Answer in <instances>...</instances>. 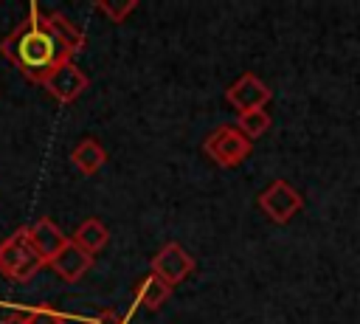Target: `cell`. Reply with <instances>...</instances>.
Returning a JSON list of instances; mask_svg holds the SVG:
<instances>
[{"instance_id": "obj_1", "label": "cell", "mask_w": 360, "mask_h": 324, "mask_svg": "<svg viewBox=\"0 0 360 324\" xmlns=\"http://www.w3.org/2000/svg\"><path fill=\"white\" fill-rule=\"evenodd\" d=\"M3 54L22 70L25 79L31 82H45L51 76V70L56 65H62L65 59H73L68 54V48L39 23V6L31 3L28 8V20L20 23L11 37L3 42Z\"/></svg>"}, {"instance_id": "obj_2", "label": "cell", "mask_w": 360, "mask_h": 324, "mask_svg": "<svg viewBox=\"0 0 360 324\" xmlns=\"http://www.w3.org/2000/svg\"><path fill=\"white\" fill-rule=\"evenodd\" d=\"M42 265H48V262L37 254V248L28 237V228H20L0 242V276H6L11 282H28L31 276L39 273Z\"/></svg>"}, {"instance_id": "obj_3", "label": "cell", "mask_w": 360, "mask_h": 324, "mask_svg": "<svg viewBox=\"0 0 360 324\" xmlns=\"http://www.w3.org/2000/svg\"><path fill=\"white\" fill-rule=\"evenodd\" d=\"M202 149H205V155H208L217 166L233 169V166H239V163L250 155L253 141L245 138L236 124H222V127H217V130H211V132L205 135Z\"/></svg>"}, {"instance_id": "obj_4", "label": "cell", "mask_w": 360, "mask_h": 324, "mask_svg": "<svg viewBox=\"0 0 360 324\" xmlns=\"http://www.w3.org/2000/svg\"><path fill=\"white\" fill-rule=\"evenodd\" d=\"M256 203H259V208L273 220V223H290L298 211H301V206H304V197L287 183V180H273L264 192H259V197H256Z\"/></svg>"}, {"instance_id": "obj_5", "label": "cell", "mask_w": 360, "mask_h": 324, "mask_svg": "<svg viewBox=\"0 0 360 324\" xmlns=\"http://www.w3.org/2000/svg\"><path fill=\"white\" fill-rule=\"evenodd\" d=\"M87 85H90L87 73H84L73 59H65L62 65H56V68L51 70V76L42 82V87L48 90V96L56 99L59 104L76 101V99L87 90Z\"/></svg>"}, {"instance_id": "obj_6", "label": "cell", "mask_w": 360, "mask_h": 324, "mask_svg": "<svg viewBox=\"0 0 360 324\" xmlns=\"http://www.w3.org/2000/svg\"><path fill=\"white\" fill-rule=\"evenodd\" d=\"M149 270L158 273L163 282H169L172 287L180 285L183 279L191 276L194 270V256L180 245V242H166L149 262Z\"/></svg>"}, {"instance_id": "obj_7", "label": "cell", "mask_w": 360, "mask_h": 324, "mask_svg": "<svg viewBox=\"0 0 360 324\" xmlns=\"http://www.w3.org/2000/svg\"><path fill=\"white\" fill-rule=\"evenodd\" d=\"M270 87L256 76V73H242L228 90H225V101L236 110V113H248V110H264V104L270 101Z\"/></svg>"}, {"instance_id": "obj_8", "label": "cell", "mask_w": 360, "mask_h": 324, "mask_svg": "<svg viewBox=\"0 0 360 324\" xmlns=\"http://www.w3.org/2000/svg\"><path fill=\"white\" fill-rule=\"evenodd\" d=\"M28 237H31V242H34V248H37V254L51 265L53 259H56V254L70 242L68 239V234L51 220V217H39L34 225H28Z\"/></svg>"}, {"instance_id": "obj_9", "label": "cell", "mask_w": 360, "mask_h": 324, "mask_svg": "<svg viewBox=\"0 0 360 324\" xmlns=\"http://www.w3.org/2000/svg\"><path fill=\"white\" fill-rule=\"evenodd\" d=\"M90 265H93V256L84 251V248H79L73 239L56 254V259L51 262V268L56 270V276L59 279H65V282H79L87 270H90Z\"/></svg>"}, {"instance_id": "obj_10", "label": "cell", "mask_w": 360, "mask_h": 324, "mask_svg": "<svg viewBox=\"0 0 360 324\" xmlns=\"http://www.w3.org/2000/svg\"><path fill=\"white\" fill-rule=\"evenodd\" d=\"M169 296H172V285H169V282H163L158 273H152V270H149V273L135 285L129 313H135V310H158Z\"/></svg>"}, {"instance_id": "obj_11", "label": "cell", "mask_w": 360, "mask_h": 324, "mask_svg": "<svg viewBox=\"0 0 360 324\" xmlns=\"http://www.w3.org/2000/svg\"><path fill=\"white\" fill-rule=\"evenodd\" d=\"M39 23L68 48V54L73 56V54H79L82 48H84V37H82V31L68 20V17H62L59 11H42L39 8Z\"/></svg>"}, {"instance_id": "obj_12", "label": "cell", "mask_w": 360, "mask_h": 324, "mask_svg": "<svg viewBox=\"0 0 360 324\" xmlns=\"http://www.w3.org/2000/svg\"><path fill=\"white\" fill-rule=\"evenodd\" d=\"M70 239H73L79 248H84L90 256H96V254H101V251L107 248L110 231H107V225H104L98 217H87L84 223L76 225V231H73Z\"/></svg>"}, {"instance_id": "obj_13", "label": "cell", "mask_w": 360, "mask_h": 324, "mask_svg": "<svg viewBox=\"0 0 360 324\" xmlns=\"http://www.w3.org/2000/svg\"><path fill=\"white\" fill-rule=\"evenodd\" d=\"M104 161H107V152H104V147L96 138H82L73 147V152H70V163L82 175H96L104 166Z\"/></svg>"}, {"instance_id": "obj_14", "label": "cell", "mask_w": 360, "mask_h": 324, "mask_svg": "<svg viewBox=\"0 0 360 324\" xmlns=\"http://www.w3.org/2000/svg\"><path fill=\"white\" fill-rule=\"evenodd\" d=\"M270 124H273V118H270L267 110H248V113H239V116H236V127H239L242 135L250 138V141L262 138V135L270 130Z\"/></svg>"}, {"instance_id": "obj_15", "label": "cell", "mask_w": 360, "mask_h": 324, "mask_svg": "<svg viewBox=\"0 0 360 324\" xmlns=\"http://www.w3.org/2000/svg\"><path fill=\"white\" fill-rule=\"evenodd\" d=\"M25 321L28 324H65V313H59L51 304H37V307L25 310Z\"/></svg>"}, {"instance_id": "obj_16", "label": "cell", "mask_w": 360, "mask_h": 324, "mask_svg": "<svg viewBox=\"0 0 360 324\" xmlns=\"http://www.w3.org/2000/svg\"><path fill=\"white\" fill-rule=\"evenodd\" d=\"M135 0H127V3H107V0H98L96 3V11L98 14H104L110 23H124V17L129 14V11H135Z\"/></svg>"}, {"instance_id": "obj_17", "label": "cell", "mask_w": 360, "mask_h": 324, "mask_svg": "<svg viewBox=\"0 0 360 324\" xmlns=\"http://www.w3.org/2000/svg\"><path fill=\"white\" fill-rule=\"evenodd\" d=\"M129 316H132V313L121 316L118 310H101V313H98V316H93L87 324H129Z\"/></svg>"}, {"instance_id": "obj_18", "label": "cell", "mask_w": 360, "mask_h": 324, "mask_svg": "<svg viewBox=\"0 0 360 324\" xmlns=\"http://www.w3.org/2000/svg\"><path fill=\"white\" fill-rule=\"evenodd\" d=\"M0 324H28V321H25V310H14V313L6 316Z\"/></svg>"}]
</instances>
